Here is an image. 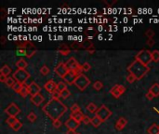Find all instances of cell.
Returning a JSON list of instances; mask_svg holds the SVG:
<instances>
[{
	"label": "cell",
	"mask_w": 159,
	"mask_h": 134,
	"mask_svg": "<svg viewBox=\"0 0 159 134\" xmlns=\"http://www.w3.org/2000/svg\"><path fill=\"white\" fill-rule=\"evenodd\" d=\"M68 110V107L60 100L51 99L49 102L43 106V111L45 114L52 120L60 119Z\"/></svg>",
	"instance_id": "cell-1"
},
{
	"label": "cell",
	"mask_w": 159,
	"mask_h": 134,
	"mask_svg": "<svg viewBox=\"0 0 159 134\" xmlns=\"http://www.w3.org/2000/svg\"><path fill=\"white\" fill-rule=\"evenodd\" d=\"M128 71L129 74L136 76L137 80H141L142 78H143L145 75L150 71V68H149V66L142 64L141 62L134 60V62H131V64L128 67Z\"/></svg>",
	"instance_id": "cell-2"
},
{
	"label": "cell",
	"mask_w": 159,
	"mask_h": 134,
	"mask_svg": "<svg viewBox=\"0 0 159 134\" xmlns=\"http://www.w3.org/2000/svg\"><path fill=\"white\" fill-rule=\"evenodd\" d=\"M135 60L141 62L142 64H144L146 66H149V64L153 62L152 52L149 51L148 49H142L135 56Z\"/></svg>",
	"instance_id": "cell-3"
},
{
	"label": "cell",
	"mask_w": 159,
	"mask_h": 134,
	"mask_svg": "<svg viewBox=\"0 0 159 134\" xmlns=\"http://www.w3.org/2000/svg\"><path fill=\"white\" fill-rule=\"evenodd\" d=\"M30 74L26 71V70H20L18 69L17 71L14 72V74L12 75V77L16 80V82L24 85L26 84V81L30 78Z\"/></svg>",
	"instance_id": "cell-4"
},
{
	"label": "cell",
	"mask_w": 159,
	"mask_h": 134,
	"mask_svg": "<svg viewBox=\"0 0 159 134\" xmlns=\"http://www.w3.org/2000/svg\"><path fill=\"white\" fill-rule=\"evenodd\" d=\"M89 84H90V80L83 74L78 75L77 78L76 79V81H75V83H73V85H75L81 91H85V89L89 86Z\"/></svg>",
	"instance_id": "cell-5"
},
{
	"label": "cell",
	"mask_w": 159,
	"mask_h": 134,
	"mask_svg": "<svg viewBox=\"0 0 159 134\" xmlns=\"http://www.w3.org/2000/svg\"><path fill=\"white\" fill-rule=\"evenodd\" d=\"M65 64H66L69 71H71V72H77V73L82 74V71H83L82 70V66L79 65V63L76 61V59H75L73 57H71L67 61V62Z\"/></svg>",
	"instance_id": "cell-6"
},
{
	"label": "cell",
	"mask_w": 159,
	"mask_h": 134,
	"mask_svg": "<svg viewBox=\"0 0 159 134\" xmlns=\"http://www.w3.org/2000/svg\"><path fill=\"white\" fill-rule=\"evenodd\" d=\"M95 116H97L102 122H104L112 116V112L105 105H101L98 109V111L96 112V115H95Z\"/></svg>",
	"instance_id": "cell-7"
},
{
	"label": "cell",
	"mask_w": 159,
	"mask_h": 134,
	"mask_svg": "<svg viewBox=\"0 0 159 134\" xmlns=\"http://www.w3.org/2000/svg\"><path fill=\"white\" fill-rule=\"evenodd\" d=\"M20 108L18 107V105L14 103L10 104L6 109H5V113L8 116H14L16 117L19 114H20Z\"/></svg>",
	"instance_id": "cell-8"
},
{
	"label": "cell",
	"mask_w": 159,
	"mask_h": 134,
	"mask_svg": "<svg viewBox=\"0 0 159 134\" xmlns=\"http://www.w3.org/2000/svg\"><path fill=\"white\" fill-rule=\"evenodd\" d=\"M54 72H55V74H56L58 76L63 78V77H64V76L67 75V73L69 72V70H68V68H67V66H66L65 63L60 62V63L55 67Z\"/></svg>",
	"instance_id": "cell-9"
},
{
	"label": "cell",
	"mask_w": 159,
	"mask_h": 134,
	"mask_svg": "<svg viewBox=\"0 0 159 134\" xmlns=\"http://www.w3.org/2000/svg\"><path fill=\"white\" fill-rule=\"evenodd\" d=\"M126 91V88L123 85H118L116 84L114 85L110 91V93L115 98V99H118L124 92Z\"/></svg>",
	"instance_id": "cell-10"
},
{
	"label": "cell",
	"mask_w": 159,
	"mask_h": 134,
	"mask_svg": "<svg viewBox=\"0 0 159 134\" xmlns=\"http://www.w3.org/2000/svg\"><path fill=\"white\" fill-rule=\"evenodd\" d=\"M80 75L81 74L77 73V72H71V71H69L67 73V75L64 77H63L62 79H63V81H64L67 85H72V84L75 83V81H76V79L77 78V76Z\"/></svg>",
	"instance_id": "cell-11"
},
{
	"label": "cell",
	"mask_w": 159,
	"mask_h": 134,
	"mask_svg": "<svg viewBox=\"0 0 159 134\" xmlns=\"http://www.w3.org/2000/svg\"><path fill=\"white\" fill-rule=\"evenodd\" d=\"M28 89H29V94L32 96H35L40 93L41 91V88L38 84H36V82H32L29 86H28Z\"/></svg>",
	"instance_id": "cell-12"
},
{
	"label": "cell",
	"mask_w": 159,
	"mask_h": 134,
	"mask_svg": "<svg viewBox=\"0 0 159 134\" xmlns=\"http://www.w3.org/2000/svg\"><path fill=\"white\" fill-rule=\"evenodd\" d=\"M80 123L77 122L76 119H73V117H69V119H67V121L65 122V126L67 127L68 129H73V130H76L78 127H79Z\"/></svg>",
	"instance_id": "cell-13"
},
{
	"label": "cell",
	"mask_w": 159,
	"mask_h": 134,
	"mask_svg": "<svg viewBox=\"0 0 159 134\" xmlns=\"http://www.w3.org/2000/svg\"><path fill=\"white\" fill-rule=\"evenodd\" d=\"M45 89L49 92V93H53L55 91H57V84L53 81V80H48L45 85H44Z\"/></svg>",
	"instance_id": "cell-14"
},
{
	"label": "cell",
	"mask_w": 159,
	"mask_h": 134,
	"mask_svg": "<svg viewBox=\"0 0 159 134\" xmlns=\"http://www.w3.org/2000/svg\"><path fill=\"white\" fill-rule=\"evenodd\" d=\"M126 124H128V119L124 116H121L117 119V121L115 123V129L117 130H122Z\"/></svg>",
	"instance_id": "cell-15"
},
{
	"label": "cell",
	"mask_w": 159,
	"mask_h": 134,
	"mask_svg": "<svg viewBox=\"0 0 159 134\" xmlns=\"http://www.w3.org/2000/svg\"><path fill=\"white\" fill-rule=\"evenodd\" d=\"M44 96L42 95V94H37V95H35V96H32L31 97V102L33 103L36 106H39L42 103L44 102Z\"/></svg>",
	"instance_id": "cell-16"
},
{
	"label": "cell",
	"mask_w": 159,
	"mask_h": 134,
	"mask_svg": "<svg viewBox=\"0 0 159 134\" xmlns=\"http://www.w3.org/2000/svg\"><path fill=\"white\" fill-rule=\"evenodd\" d=\"M25 51H26V52H25V55L27 56L28 58H31L32 56H33V55L36 53V49H35V47H34V45H32L31 43L28 44L27 49H26Z\"/></svg>",
	"instance_id": "cell-17"
},
{
	"label": "cell",
	"mask_w": 159,
	"mask_h": 134,
	"mask_svg": "<svg viewBox=\"0 0 159 134\" xmlns=\"http://www.w3.org/2000/svg\"><path fill=\"white\" fill-rule=\"evenodd\" d=\"M85 115L82 114V112L78 111V112H75V113H71V117H73V119H76L77 122L81 123L83 121V117H84Z\"/></svg>",
	"instance_id": "cell-18"
},
{
	"label": "cell",
	"mask_w": 159,
	"mask_h": 134,
	"mask_svg": "<svg viewBox=\"0 0 159 134\" xmlns=\"http://www.w3.org/2000/svg\"><path fill=\"white\" fill-rule=\"evenodd\" d=\"M10 73H11V68L8 65V64H5L1 67V69H0V74L1 75H4L8 77V75H10Z\"/></svg>",
	"instance_id": "cell-19"
},
{
	"label": "cell",
	"mask_w": 159,
	"mask_h": 134,
	"mask_svg": "<svg viewBox=\"0 0 159 134\" xmlns=\"http://www.w3.org/2000/svg\"><path fill=\"white\" fill-rule=\"evenodd\" d=\"M28 63L25 60L23 59H20L17 62H16V66L18 69H20V70H25V68L27 67Z\"/></svg>",
	"instance_id": "cell-20"
},
{
	"label": "cell",
	"mask_w": 159,
	"mask_h": 134,
	"mask_svg": "<svg viewBox=\"0 0 159 134\" xmlns=\"http://www.w3.org/2000/svg\"><path fill=\"white\" fill-rule=\"evenodd\" d=\"M102 123V121L97 116H94L92 118H91V123L90 124L94 127V128H98L101 124Z\"/></svg>",
	"instance_id": "cell-21"
},
{
	"label": "cell",
	"mask_w": 159,
	"mask_h": 134,
	"mask_svg": "<svg viewBox=\"0 0 159 134\" xmlns=\"http://www.w3.org/2000/svg\"><path fill=\"white\" fill-rule=\"evenodd\" d=\"M98 107L97 105L95 104L94 103H89L88 105H87V110L89 112V113H92V114H96V112L98 111Z\"/></svg>",
	"instance_id": "cell-22"
},
{
	"label": "cell",
	"mask_w": 159,
	"mask_h": 134,
	"mask_svg": "<svg viewBox=\"0 0 159 134\" xmlns=\"http://www.w3.org/2000/svg\"><path fill=\"white\" fill-rule=\"evenodd\" d=\"M150 91L155 96H159V84L158 83H154L151 88H150Z\"/></svg>",
	"instance_id": "cell-23"
},
{
	"label": "cell",
	"mask_w": 159,
	"mask_h": 134,
	"mask_svg": "<svg viewBox=\"0 0 159 134\" xmlns=\"http://www.w3.org/2000/svg\"><path fill=\"white\" fill-rule=\"evenodd\" d=\"M59 52L62 55H68L70 53V49L66 46L65 44H63L59 48Z\"/></svg>",
	"instance_id": "cell-24"
},
{
	"label": "cell",
	"mask_w": 159,
	"mask_h": 134,
	"mask_svg": "<svg viewBox=\"0 0 159 134\" xmlns=\"http://www.w3.org/2000/svg\"><path fill=\"white\" fill-rule=\"evenodd\" d=\"M148 133L149 134H159V126L156 124H153L149 129H148Z\"/></svg>",
	"instance_id": "cell-25"
},
{
	"label": "cell",
	"mask_w": 159,
	"mask_h": 134,
	"mask_svg": "<svg viewBox=\"0 0 159 134\" xmlns=\"http://www.w3.org/2000/svg\"><path fill=\"white\" fill-rule=\"evenodd\" d=\"M18 121H19V119H17V117H14V116H8L7 119V123L10 128H12Z\"/></svg>",
	"instance_id": "cell-26"
},
{
	"label": "cell",
	"mask_w": 159,
	"mask_h": 134,
	"mask_svg": "<svg viewBox=\"0 0 159 134\" xmlns=\"http://www.w3.org/2000/svg\"><path fill=\"white\" fill-rule=\"evenodd\" d=\"M20 96L22 97H23V98H25L28 94H29V89H28V86H26V85H23V88H22V89H20V93H19Z\"/></svg>",
	"instance_id": "cell-27"
},
{
	"label": "cell",
	"mask_w": 159,
	"mask_h": 134,
	"mask_svg": "<svg viewBox=\"0 0 159 134\" xmlns=\"http://www.w3.org/2000/svg\"><path fill=\"white\" fill-rule=\"evenodd\" d=\"M66 88H67V84H66L64 81L59 82V83L57 84V91H60V92L63 91H64V89H66Z\"/></svg>",
	"instance_id": "cell-28"
},
{
	"label": "cell",
	"mask_w": 159,
	"mask_h": 134,
	"mask_svg": "<svg viewBox=\"0 0 159 134\" xmlns=\"http://www.w3.org/2000/svg\"><path fill=\"white\" fill-rule=\"evenodd\" d=\"M15 83H16V80L14 79L12 76H8V77L7 78V81L5 82V84H6L8 87H10V88H12Z\"/></svg>",
	"instance_id": "cell-29"
},
{
	"label": "cell",
	"mask_w": 159,
	"mask_h": 134,
	"mask_svg": "<svg viewBox=\"0 0 159 134\" xmlns=\"http://www.w3.org/2000/svg\"><path fill=\"white\" fill-rule=\"evenodd\" d=\"M152 60L154 62H159V50H154L152 51Z\"/></svg>",
	"instance_id": "cell-30"
},
{
	"label": "cell",
	"mask_w": 159,
	"mask_h": 134,
	"mask_svg": "<svg viewBox=\"0 0 159 134\" xmlns=\"http://www.w3.org/2000/svg\"><path fill=\"white\" fill-rule=\"evenodd\" d=\"M23 86V85H22V84H20V83L16 82V83L13 85V87H12L11 88L13 89V91H14V92H16V93H20V89H22Z\"/></svg>",
	"instance_id": "cell-31"
},
{
	"label": "cell",
	"mask_w": 159,
	"mask_h": 134,
	"mask_svg": "<svg viewBox=\"0 0 159 134\" xmlns=\"http://www.w3.org/2000/svg\"><path fill=\"white\" fill-rule=\"evenodd\" d=\"M49 72H50V70L47 65H43L40 68V73H41V75H48L49 74Z\"/></svg>",
	"instance_id": "cell-32"
},
{
	"label": "cell",
	"mask_w": 159,
	"mask_h": 134,
	"mask_svg": "<svg viewBox=\"0 0 159 134\" xmlns=\"http://www.w3.org/2000/svg\"><path fill=\"white\" fill-rule=\"evenodd\" d=\"M102 87H103V84L100 80L94 82V84H93V88H94V89H96V91H101V89L102 88Z\"/></svg>",
	"instance_id": "cell-33"
},
{
	"label": "cell",
	"mask_w": 159,
	"mask_h": 134,
	"mask_svg": "<svg viewBox=\"0 0 159 134\" xmlns=\"http://www.w3.org/2000/svg\"><path fill=\"white\" fill-rule=\"evenodd\" d=\"M70 95H71V92H70V91H69L68 88L64 89V91L61 92V97L62 99H67V98L70 97Z\"/></svg>",
	"instance_id": "cell-34"
},
{
	"label": "cell",
	"mask_w": 159,
	"mask_h": 134,
	"mask_svg": "<svg viewBox=\"0 0 159 134\" xmlns=\"http://www.w3.org/2000/svg\"><path fill=\"white\" fill-rule=\"evenodd\" d=\"M27 119L32 122V123H34L36 120V115L34 113V112H31V113L27 116Z\"/></svg>",
	"instance_id": "cell-35"
},
{
	"label": "cell",
	"mask_w": 159,
	"mask_h": 134,
	"mask_svg": "<svg viewBox=\"0 0 159 134\" xmlns=\"http://www.w3.org/2000/svg\"><path fill=\"white\" fill-rule=\"evenodd\" d=\"M137 80V78H136V76L135 75H131V74H129L128 76H126V81H128L129 83H134L135 81Z\"/></svg>",
	"instance_id": "cell-36"
},
{
	"label": "cell",
	"mask_w": 159,
	"mask_h": 134,
	"mask_svg": "<svg viewBox=\"0 0 159 134\" xmlns=\"http://www.w3.org/2000/svg\"><path fill=\"white\" fill-rule=\"evenodd\" d=\"M90 68H91V65H90L89 62H84L83 65H82V70H83V72H88V71L90 70Z\"/></svg>",
	"instance_id": "cell-37"
},
{
	"label": "cell",
	"mask_w": 159,
	"mask_h": 134,
	"mask_svg": "<svg viewBox=\"0 0 159 134\" xmlns=\"http://www.w3.org/2000/svg\"><path fill=\"white\" fill-rule=\"evenodd\" d=\"M145 36H146L148 38H153V37L154 36V30H152V29H148V30H146V32H145Z\"/></svg>",
	"instance_id": "cell-38"
},
{
	"label": "cell",
	"mask_w": 159,
	"mask_h": 134,
	"mask_svg": "<svg viewBox=\"0 0 159 134\" xmlns=\"http://www.w3.org/2000/svg\"><path fill=\"white\" fill-rule=\"evenodd\" d=\"M22 127H23V123L19 120V121L16 123V124H15V125H14L11 129H12L13 130H15V131H18V130H20V129L22 128Z\"/></svg>",
	"instance_id": "cell-39"
},
{
	"label": "cell",
	"mask_w": 159,
	"mask_h": 134,
	"mask_svg": "<svg viewBox=\"0 0 159 134\" xmlns=\"http://www.w3.org/2000/svg\"><path fill=\"white\" fill-rule=\"evenodd\" d=\"M52 124H53V127H54V128L60 129L61 127V121L60 119H56L54 121H52Z\"/></svg>",
	"instance_id": "cell-40"
},
{
	"label": "cell",
	"mask_w": 159,
	"mask_h": 134,
	"mask_svg": "<svg viewBox=\"0 0 159 134\" xmlns=\"http://www.w3.org/2000/svg\"><path fill=\"white\" fill-rule=\"evenodd\" d=\"M51 97L53 100H60L61 98V92L58 91H55L53 93H51Z\"/></svg>",
	"instance_id": "cell-41"
},
{
	"label": "cell",
	"mask_w": 159,
	"mask_h": 134,
	"mask_svg": "<svg viewBox=\"0 0 159 134\" xmlns=\"http://www.w3.org/2000/svg\"><path fill=\"white\" fill-rule=\"evenodd\" d=\"M71 111H72V113H75V112H78L80 111V107L77 104H73L72 106H71Z\"/></svg>",
	"instance_id": "cell-42"
},
{
	"label": "cell",
	"mask_w": 159,
	"mask_h": 134,
	"mask_svg": "<svg viewBox=\"0 0 159 134\" xmlns=\"http://www.w3.org/2000/svg\"><path fill=\"white\" fill-rule=\"evenodd\" d=\"M82 122L84 123V124L88 125V124H89V123H91V118H89V116H84Z\"/></svg>",
	"instance_id": "cell-43"
},
{
	"label": "cell",
	"mask_w": 159,
	"mask_h": 134,
	"mask_svg": "<svg viewBox=\"0 0 159 134\" xmlns=\"http://www.w3.org/2000/svg\"><path fill=\"white\" fill-rule=\"evenodd\" d=\"M154 97H155V96H154V94H153L150 91L146 93V98H147L148 100H149V101H152Z\"/></svg>",
	"instance_id": "cell-44"
},
{
	"label": "cell",
	"mask_w": 159,
	"mask_h": 134,
	"mask_svg": "<svg viewBox=\"0 0 159 134\" xmlns=\"http://www.w3.org/2000/svg\"><path fill=\"white\" fill-rule=\"evenodd\" d=\"M147 45L149 47H154V40L153 39V38H148L147 39Z\"/></svg>",
	"instance_id": "cell-45"
},
{
	"label": "cell",
	"mask_w": 159,
	"mask_h": 134,
	"mask_svg": "<svg viewBox=\"0 0 159 134\" xmlns=\"http://www.w3.org/2000/svg\"><path fill=\"white\" fill-rule=\"evenodd\" d=\"M7 78H8V76H6L4 75H0V81H1V82L5 83L7 81Z\"/></svg>",
	"instance_id": "cell-46"
},
{
	"label": "cell",
	"mask_w": 159,
	"mask_h": 134,
	"mask_svg": "<svg viewBox=\"0 0 159 134\" xmlns=\"http://www.w3.org/2000/svg\"><path fill=\"white\" fill-rule=\"evenodd\" d=\"M66 134H77V132H76V130H73V129H68L66 131Z\"/></svg>",
	"instance_id": "cell-47"
},
{
	"label": "cell",
	"mask_w": 159,
	"mask_h": 134,
	"mask_svg": "<svg viewBox=\"0 0 159 134\" xmlns=\"http://www.w3.org/2000/svg\"><path fill=\"white\" fill-rule=\"evenodd\" d=\"M5 41H6L5 37H1V44H2V45H4V44H5Z\"/></svg>",
	"instance_id": "cell-48"
},
{
	"label": "cell",
	"mask_w": 159,
	"mask_h": 134,
	"mask_svg": "<svg viewBox=\"0 0 159 134\" xmlns=\"http://www.w3.org/2000/svg\"><path fill=\"white\" fill-rule=\"evenodd\" d=\"M77 134H81V133H77Z\"/></svg>",
	"instance_id": "cell-49"
}]
</instances>
